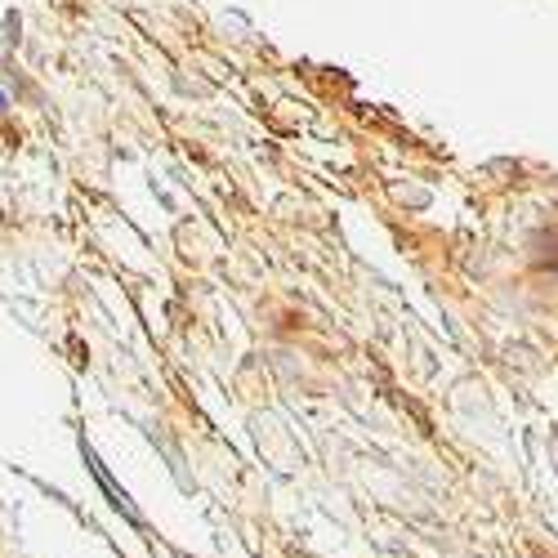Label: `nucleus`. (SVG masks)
<instances>
[{
	"label": "nucleus",
	"instance_id": "nucleus-1",
	"mask_svg": "<svg viewBox=\"0 0 558 558\" xmlns=\"http://www.w3.org/2000/svg\"><path fill=\"white\" fill-rule=\"evenodd\" d=\"M0 108H5V90H0Z\"/></svg>",
	"mask_w": 558,
	"mask_h": 558
}]
</instances>
